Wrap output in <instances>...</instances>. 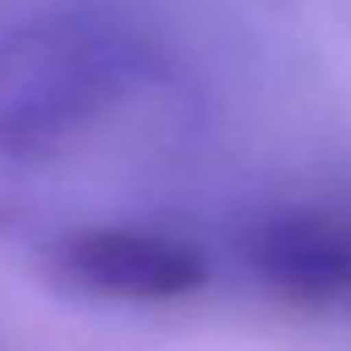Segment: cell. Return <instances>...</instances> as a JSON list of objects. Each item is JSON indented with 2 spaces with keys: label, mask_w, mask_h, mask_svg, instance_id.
<instances>
[{
  "label": "cell",
  "mask_w": 351,
  "mask_h": 351,
  "mask_svg": "<svg viewBox=\"0 0 351 351\" xmlns=\"http://www.w3.org/2000/svg\"><path fill=\"white\" fill-rule=\"evenodd\" d=\"M147 69L121 19L49 12L0 38V152L42 159L117 106Z\"/></svg>",
  "instance_id": "1"
},
{
  "label": "cell",
  "mask_w": 351,
  "mask_h": 351,
  "mask_svg": "<svg viewBox=\"0 0 351 351\" xmlns=\"http://www.w3.org/2000/svg\"><path fill=\"white\" fill-rule=\"evenodd\" d=\"M53 272L84 295L114 302H167L204 283V257L162 230L95 227L53 245Z\"/></svg>",
  "instance_id": "2"
},
{
  "label": "cell",
  "mask_w": 351,
  "mask_h": 351,
  "mask_svg": "<svg viewBox=\"0 0 351 351\" xmlns=\"http://www.w3.org/2000/svg\"><path fill=\"white\" fill-rule=\"evenodd\" d=\"M242 250L257 280L287 298H351V223L332 212H272L245 230Z\"/></svg>",
  "instance_id": "3"
}]
</instances>
